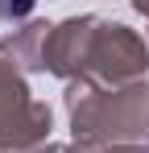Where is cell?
<instances>
[{"label": "cell", "instance_id": "1", "mask_svg": "<svg viewBox=\"0 0 149 153\" xmlns=\"http://www.w3.org/2000/svg\"><path fill=\"white\" fill-rule=\"evenodd\" d=\"M37 0H0V17H25Z\"/></svg>", "mask_w": 149, "mask_h": 153}]
</instances>
